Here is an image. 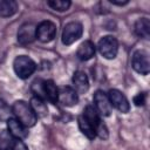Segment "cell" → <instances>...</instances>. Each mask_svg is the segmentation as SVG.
<instances>
[{"mask_svg":"<svg viewBox=\"0 0 150 150\" xmlns=\"http://www.w3.org/2000/svg\"><path fill=\"white\" fill-rule=\"evenodd\" d=\"M12 112L15 115V118L23 124L26 128H30L34 127L36 121H38V116L34 112L33 108L30 107V104H28L27 102L19 100L15 101L12 105Z\"/></svg>","mask_w":150,"mask_h":150,"instance_id":"cell-1","label":"cell"},{"mask_svg":"<svg viewBox=\"0 0 150 150\" xmlns=\"http://www.w3.org/2000/svg\"><path fill=\"white\" fill-rule=\"evenodd\" d=\"M82 116L91 124V127H93L94 130H95L96 136H98V137L102 138V139H107V138H108V136H109V134H108V128H107V125L101 121L100 115H98L97 110H96L94 107L87 105V107L83 109Z\"/></svg>","mask_w":150,"mask_h":150,"instance_id":"cell-2","label":"cell"},{"mask_svg":"<svg viewBox=\"0 0 150 150\" xmlns=\"http://www.w3.org/2000/svg\"><path fill=\"white\" fill-rule=\"evenodd\" d=\"M13 68L18 77L26 80L28 79L36 69V63L26 55H19L13 62Z\"/></svg>","mask_w":150,"mask_h":150,"instance_id":"cell-3","label":"cell"},{"mask_svg":"<svg viewBox=\"0 0 150 150\" xmlns=\"http://www.w3.org/2000/svg\"><path fill=\"white\" fill-rule=\"evenodd\" d=\"M82 33H83V26L80 22L77 21L68 22L62 30V36H61L62 43L66 46L74 43L82 36Z\"/></svg>","mask_w":150,"mask_h":150,"instance_id":"cell-4","label":"cell"},{"mask_svg":"<svg viewBox=\"0 0 150 150\" xmlns=\"http://www.w3.org/2000/svg\"><path fill=\"white\" fill-rule=\"evenodd\" d=\"M97 48L103 57H105L108 60H112L116 57V55L118 53V42L114 36L107 35V36H103L98 41Z\"/></svg>","mask_w":150,"mask_h":150,"instance_id":"cell-5","label":"cell"},{"mask_svg":"<svg viewBox=\"0 0 150 150\" xmlns=\"http://www.w3.org/2000/svg\"><path fill=\"white\" fill-rule=\"evenodd\" d=\"M132 68L142 75H148L150 71V61H149V54L144 49L136 50L132 55L131 60Z\"/></svg>","mask_w":150,"mask_h":150,"instance_id":"cell-6","label":"cell"},{"mask_svg":"<svg viewBox=\"0 0 150 150\" xmlns=\"http://www.w3.org/2000/svg\"><path fill=\"white\" fill-rule=\"evenodd\" d=\"M56 35V25L49 20L42 21L36 26L35 36L41 42H49Z\"/></svg>","mask_w":150,"mask_h":150,"instance_id":"cell-7","label":"cell"},{"mask_svg":"<svg viewBox=\"0 0 150 150\" xmlns=\"http://www.w3.org/2000/svg\"><path fill=\"white\" fill-rule=\"evenodd\" d=\"M107 95H108V98L110 101L111 107L116 108L118 111H121L123 114H127L130 110V104H129L128 98L120 90H117V89H110Z\"/></svg>","mask_w":150,"mask_h":150,"instance_id":"cell-8","label":"cell"},{"mask_svg":"<svg viewBox=\"0 0 150 150\" xmlns=\"http://www.w3.org/2000/svg\"><path fill=\"white\" fill-rule=\"evenodd\" d=\"M94 103L96 107V110L102 116H110L111 114V104L108 98V95L102 90H96L94 94Z\"/></svg>","mask_w":150,"mask_h":150,"instance_id":"cell-9","label":"cell"},{"mask_svg":"<svg viewBox=\"0 0 150 150\" xmlns=\"http://www.w3.org/2000/svg\"><path fill=\"white\" fill-rule=\"evenodd\" d=\"M36 33V26L32 22H26L21 25L18 30V42L22 46H27L34 41Z\"/></svg>","mask_w":150,"mask_h":150,"instance_id":"cell-10","label":"cell"},{"mask_svg":"<svg viewBox=\"0 0 150 150\" xmlns=\"http://www.w3.org/2000/svg\"><path fill=\"white\" fill-rule=\"evenodd\" d=\"M57 102H60L62 105H66V107H73L79 102V94L71 87H68V86L61 87L59 88Z\"/></svg>","mask_w":150,"mask_h":150,"instance_id":"cell-11","label":"cell"},{"mask_svg":"<svg viewBox=\"0 0 150 150\" xmlns=\"http://www.w3.org/2000/svg\"><path fill=\"white\" fill-rule=\"evenodd\" d=\"M7 130L8 134L16 139H23L28 136V131L26 129V127L23 124H21L16 118H12L9 117L7 121Z\"/></svg>","mask_w":150,"mask_h":150,"instance_id":"cell-12","label":"cell"},{"mask_svg":"<svg viewBox=\"0 0 150 150\" xmlns=\"http://www.w3.org/2000/svg\"><path fill=\"white\" fill-rule=\"evenodd\" d=\"M73 84H74V90L77 94H84L89 89V80L86 73L77 70L73 75Z\"/></svg>","mask_w":150,"mask_h":150,"instance_id":"cell-13","label":"cell"},{"mask_svg":"<svg viewBox=\"0 0 150 150\" xmlns=\"http://www.w3.org/2000/svg\"><path fill=\"white\" fill-rule=\"evenodd\" d=\"M42 90L45 100H48L49 102L56 104L57 103V95H59V88L54 83L53 80H43L42 83Z\"/></svg>","mask_w":150,"mask_h":150,"instance_id":"cell-14","label":"cell"},{"mask_svg":"<svg viewBox=\"0 0 150 150\" xmlns=\"http://www.w3.org/2000/svg\"><path fill=\"white\" fill-rule=\"evenodd\" d=\"M94 55H95V46H94V43H93L91 41H89V40L83 41V42L79 46V48H77V50H76V56H77V59H80L81 61H88V60H90Z\"/></svg>","mask_w":150,"mask_h":150,"instance_id":"cell-15","label":"cell"},{"mask_svg":"<svg viewBox=\"0 0 150 150\" xmlns=\"http://www.w3.org/2000/svg\"><path fill=\"white\" fill-rule=\"evenodd\" d=\"M135 33L143 39L150 38V21L148 18H141L135 23Z\"/></svg>","mask_w":150,"mask_h":150,"instance_id":"cell-16","label":"cell"},{"mask_svg":"<svg viewBox=\"0 0 150 150\" xmlns=\"http://www.w3.org/2000/svg\"><path fill=\"white\" fill-rule=\"evenodd\" d=\"M18 12V4L14 0H0V16L9 18Z\"/></svg>","mask_w":150,"mask_h":150,"instance_id":"cell-17","label":"cell"},{"mask_svg":"<svg viewBox=\"0 0 150 150\" xmlns=\"http://www.w3.org/2000/svg\"><path fill=\"white\" fill-rule=\"evenodd\" d=\"M77 122H79V128H80V130L82 131V134H83L86 137H88L89 139H94V138L96 137V134H95L94 128L91 127V124H90L82 115H80V116L77 117Z\"/></svg>","mask_w":150,"mask_h":150,"instance_id":"cell-18","label":"cell"},{"mask_svg":"<svg viewBox=\"0 0 150 150\" xmlns=\"http://www.w3.org/2000/svg\"><path fill=\"white\" fill-rule=\"evenodd\" d=\"M30 107L33 108L34 112L36 114V116H40V117H45L47 115V105L45 103V100H41L39 97H32V101H30Z\"/></svg>","mask_w":150,"mask_h":150,"instance_id":"cell-19","label":"cell"},{"mask_svg":"<svg viewBox=\"0 0 150 150\" xmlns=\"http://www.w3.org/2000/svg\"><path fill=\"white\" fill-rule=\"evenodd\" d=\"M47 5L49 7H52L54 11L64 12V11H68L71 2L68 0H49V1H47Z\"/></svg>","mask_w":150,"mask_h":150,"instance_id":"cell-20","label":"cell"},{"mask_svg":"<svg viewBox=\"0 0 150 150\" xmlns=\"http://www.w3.org/2000/svg\"><path fill=\"white\" fill-rule=\"evenodd\" d=\"M11 117V109L8 104L0 98V121H7Z\"/></svg>","mask_w":150,"mask_h":150,"instance_id":"cell-21","label":"cell"},{"mask_svg":"<svg viewBox=\"0 0 150 150\" xmlns=\"http://www.w3.org/2000/svg\"><path fill=\"white\" fill-rule=\"evenodd\" d=\"M9 148H11V150H28V146L23 143V141L16 139V138H13Z\"/></svg>","mask_w":150,"mask_h":150,"instance_id":"cell-22","label":"cell"},{"mask_svg":"<svg viewBox=\"0 0 150 150\" xmlns=\"http://www.w3.org/2000/svg\"><path fill=\"white\" fill-rule=\"evenodd\" d=\"M145 101H146V94H145V93H138V94L134 97V103H135V105H137V107L144 105V104H145Z\"/></svg>","mask_w":150,"mask_h":150,"instance_id":"cell-23","label":"cell"},{"mask_svg":"<svg viewBox=\"0 0 150 150\" xmlns=\"http://www.w3.org/2000/svg\"><path fill=\"white\" fill-rule=\"evenodd\" d=\"M110 4H112V5H117V6H124V5H127L129 1H109Z\"/></svg>","mask_w":150,"mask_h":150,"instance_id":"cell-24","label":"cell"}]
</instances>
